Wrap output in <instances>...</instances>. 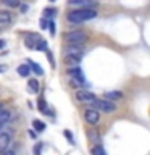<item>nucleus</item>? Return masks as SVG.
Listing matches in <instances>:
<instances>
[{
  "mask_svg": "<svg viewBox=\"0 0 150 155\" xmlns=\"http://www.w3.org/2000/svg\"><path fill=\"white\" fill-rule=\"evenodd\" d=\"M0 2L8 8H18L21 5V0H0Z\"/></svg>",
  "mask_w": 150,
  "mask_h": 155,
  "instance_id": "18",
  "label": "nucleus"
},
{
  "mask_svg": "<svg viewBox=\"0 0 150 155\" xmlns=\"http://www.w3.org/2000/svg\"><path fill=\"white\" fill-rule=\"evenodd\" d=\"M5 71H7V66H5V65H2V63H0V73H5Z\"/></svg>",
  "mask_w": 150,
  "mask_h": 155,
  "instance_id": "27",
  "label": "nucleus"
},
{
  "mask_svg": "<svg viewBox=\"0 0 150 155\" xmlns=\"http://www.w3.org/2000/svg\"><path fill=\"white\" fill-rule=\"evenodd\" d=\"M68 5H76V7H82V8H94L90 0H68Z\"/></svg>",
  "mask_w": 150,
  "mask_h": 155,
  "instance_id": "12",
  "label": "nucleus"
},
{
  "mask_svg": "<svg viewBox=\"0 0 150 155\" xmlns=\"http://www.w3.org/2000/svg\"><path fill=\"white\" fill-rule=\"evenodd\" d=\"M90 155H106V150L103 149V145L97 144L90 149Z\"/></svg>",
  "mask_w": 150,
  "mask_h": 155,
  "instance_id": "17",
  "label": "nucleus"
},
{
  "mask_svg": "<svg viewBox=\"0 0 150 155\" xmlns=\"http://www.w3.org/2000/svg\"><path fill=\"white\" fill-rule=\"evenodd\" d=\"M66 44H76V45H82L87 41V34L84 31H79V29H74V31H68L63 36Z\"/></svg>",
  "mask_w": 150,
  "mask_h": 155,
  "instance_id": "2",
  "label": "nucleus"
},
{
  "mask_svg": "<svg viewBox=\"0 0 150 155\" xmlns=\"http://www.w3.org/2000/svg\"><path fill=\"white\" fill-rule=\"evenodd\" d=\"M76 99L81 102V104H92L97 97L92 94L90 91H86V89H77L76 91Z\"/></svg>",
  "mask_w": 150,
  "mask_h": 155,
  "instance_id": "6",
  "label": "nucleus"
},
{
  "mask_svg": "<svg viewBox=\"0 0 150 155\" xmlns=\"http://www.w3.org/2000/svg\"><path fill=\"white\" fill-rule=\"evenodd\" d=\"M63 50H65V55H66V53H76V55H77V53H84L82 45H76V44H66Z\"/></svg>",
  "mask_w": 150,
  "mask_h": 155,
  "instance_id": "10",
  "label": "nucleus"
},
{
  "mask_svg": "<svg viewBox=\"0 0 150 155\" xmlns=\"http://www.w3.org/2000/svg\"><path fill=\"white\" fill-rule=\"evenodd\" d=\"M47 52V57H48V60H50V63H52V66H55V60H53V57H52V53H50V50H45Z\"/></svg>",
  "mask_w": 150,
  "mask_h": 155,
  "instance_id": "26",
  "label": "nucleus"
},
{
  "mask_svg": "<svg viewBox=\"0 0 150 155\" xmlns=\"http://www.w3.org/2000/svg\"><path fill=\"white\" fill-rule=\"evenodd\" d=\"M29 68H31V71L36 73V76H42V74H44V70L39 66V63H36V61H31V60H29Z\"/></svg>",
  "mask_w": 150,
  "mask_h": 155,
  "instance_id": "16",
  "label": "nucleus"
},
{
  "mask_svg": "<svg viewBox=\"0 0 150 155\" xmlns=\"http://www.w3.org/2000/svg\"><path fill=\"white\" fill-rule=\"evenodd\" d=\"M3 110H5V108H3V104H2V102H0V113H2Z\"/></svg>",
  "mask_w": 150,
  "mask_h": 155,
  "instance_id": "30",
  "label": "nucleus"
},
{
  "mask_svg": "<svg viewBox=\"0 0 150 155\" xmlns=\"http://www.w3.org/2000/svg\"><path fill=\"white\" fill-rule=\"evenodd\" d=\"M41 149H42V144L39 142L36 147H34V153H36V155H41Z\"/></svg>",
  "mask_w": 150,
  "mask_h": 155,
  "instance_id": "25",
  "label": "nucleus"
},
{
  "mask_svg": "<svg viewBox=\"0 0 150 155\" xmlns=\"http://www.w3.org/2000/svg\"><path fill=\"white\" fill-rule=\"evenodd\" d=\"M95 16H97L95 8H79V10L68 12L66 13V21L70 24H81V23L89 21V19H94Z\"/></svg>",
  "mask_w": 150,
  "mask_h": 155,
  "instance_id": "1",
  "label": "nucleus"
},
{
  "mask_svg": "<svg viewBox=\"0 0 150 155\" xmlns=\"http://www.w3.org/2000/svg\"><path fill=\"white\" fill-rule=\"evenodd\" d=\"M13 21V13L10 10H0V26Z\"/></svg>",
  "mask_w": 150,
  "mask_h": 155,
  "instance_id": "9",
  "label": "nucleus"
},
{
  "mask_svg": "<svg viewBox=\"0 0 150 155\" xmlns=\"http://www.w3.org/2000/svg\"><path fill=\"white\" fill-rule=\"evenodd\" d=\"M39 110H41V111H44V113L47 111V108H45V102H44V99H41V100H39Z\"/></svg>",
  "mask_w": 150,
  "mask_h": 155,
  "instance_id": "23",
  "label": "nucleus"
},
{
  "mask_svg": "<svg viewBox=\"0 0 150 155\" xmlns=\"http://www.w3.org/2000/svg\"><path fill=\"white\" fill-rule=\"evenodd\" d=\"M105 99L110 100V102L121 100V99H123V92H119V91H108V92H105Z\"/></svg>",
  "mask_w": 150,
  "mask_h": 155,
  "instance_id": "11",
  "label": "nucleus"
},
{
  "mask_svg": "<svg viewBox=\"0 0 150 155\" xmlns=\"http://www.w3.org/2000/svg\"><path fill=\"white\" fill-rule=\"evenodd\" d=\"M5 44H7V42H5L3 39H2V41H0V48H2V47H5Z\"/></svg>",
  "mask_w": 150,
  "mask_h": 155,
  "instance_id": "29",
  "label": "nucleus"
},
{
  "mask_svg": "<svg viewBox=\"0 0 150 155\" xmlns=\"http://www.w3.org/2000/svg\"><path fill=\"white\" fill-rule=\"evenodd\" d=\"M92 108L97 110V111H105V113H113L116 110V104L115 102H110L106 99H95L92 102Z\"/></svg>",
  "mask_w": 150,
  "mask_h": 155,
  "instance_id": "4",
  "label": "nucleus"
},
{
  "mask_svg": "<svg viewBox=\"0 0 150 155\" xmlns=\"http://www.w3.org/2000/svg\"><path fill=\"white\" fill-rule=\"evenodd\" d=\"M36 48H37V50H48V48H47V42L44 41V39H41V41L37 42Z\"/></svg>",
  "mask_w": 150,
  "mask_h": 155,
  "instance_id": "20",
  "label": "nucleus"
},
{
  "mask_svg": "<svg viewBox=\"0 0 150 155\" xmlns=\"http://www.w3.org/2000/svg\"><path fill=\"white\" fill-rule=\"evenodd\" d=\"M16 71H18V74L21 76V78H28L29 73H31V68H29L28 65H19L16 68Z\"/></svg>",
  "mask_w": 150,
  "mask_h": 155,
  "instance_id": "15",
  "label": "nucleus"
},
{
  "mask_svg": "<svg viewBox=\"0 0 150 155\" xmlns=\"http://www.w3.org/2000/svg\"><path fill=\"white\" fill-rule=\"evenodd\" d=\"M32 126L39 131V133H42V131L45 129V123H42L41 120H34V121H32Z\"/></svg>",
  "mask_w": 150,
  "mask_h": 155,
  "instance_id": "19",
  "label": "nucleus"
},
{
  "mask_svg": "<svg viewBox=\"0 0 150 155\" xmlns=\"http://www.w3.org/2000/svg\"><path fill=\"white\" fill-rule=\"evenodd\" d=\"M87 137H89L90 142H94L95 145L100 142V134H99V131L97 129H89L87 131Z\"/></svg>",
  "mask_w": 150,
  "mask_h": 155,
  "instance_id": "13",
  "label": "nucleus"
},
{
  "mask_svg": "<svg viewBox=\"0 0 150 155\" xmlns=\"http://www.w3.org/2000/svg\"><path fill=\"white\" fill-rule=\"evenodd\" d=\"M66 74L71 78V84H74L77 87H82L86 84V78H84V73L79 66H73V68H68L66 70Z\"/></svg>",
  "mask_w": 150,
  "mask_h": 155,
  "instance_id": "3",
  "label": "nucleus"
},
{
  "mask_svg": "<svg viewBox=\"0 0 150 155\" xmlns=\"http://www.w3.org/2000/svg\"><path fill=\"white\" fill-rule=\"evenodd\" d=\"M82 57H84V53H66L65 57H63V61H65V65H68V68H73V66H77L82 60Z\"/></svg>",
  "mask_w": 150,
  "mask_h": 155,
  "instance_id": "8",
  "label": "nucleus"
},
{
  "mask_svg": "<svg viewBox=\"0 0 150 155\" xmlns=\"http://www.w3.org/2000/svg\"><path fill=\"white\" fill-rule=\"evenodd\" d=\"M84 120H86V123H89L92 126L99 124L100 123V111H97L94 108H87L84 111Z\"/></svg>",
  "mask_w": 150,
  "mask_h": 155,
  "instance_id": "7",
  "label": "nucleus"
},
{
  "mask_svg": "<svg viewBox=\"0 0 150 155\" xmlns=\"http://www.w3.org/2000/svg\"><path fill=\"white\" fill-rule=\"evenodd\" d=\"M63 134H65V137L68 139V142H70L71 145H74V144H76V140H74V137H73V134H71V133H70V131H68V129H66V131H65V133H63Z\"/></svg>",
  "mask_w": 150,
  "mask_h": 155,
  "instance_id": "21",
  "label": "nucleus"
},
{
  "mask_svg": "<svg viewBox=\"0 0 150 155\" xmlns=\"http://www.w3.org/2000/svg\"><path fill=\"white\" fill-rule=\"evenodd\" d=\"M11 140H13L11 131H3V133H0V153L8 152V147H10V144H11Z\"/></svg>",
  "mask_w": 150,
  "mask_h": 155,
  "instance_id": "5",
  "label": "nucleus"
},
{
  "mask_svg": "<svg viewBox=\"0 0 150 155\" xmlns=\"http://www.w3.org/2000/svg\"><path fill=\"white\" fill-rule=\"evenodd\" d=\"M28 91H29V94H37L39 92V81L37 79H29L28 81Z\"/></svg>",
  "mask_w": 150,
  "mask_h": 155,
  "instance_id": "14",
  "label": "nucleus"
},
{
  "mask_svg": "<svg viewBox=\"0 0 150 155\" xmlns=\"http://www.w3.org/2000/svg\"><path fill=\"white\" fill-rule=\"evenodd\" d=\"M48 23H50V21H47L45 18H42L41 19V29H47L48 28Z\"/></svg>",
  "mask_w": 150,
  "mask_h": 155,
  "instance_id": "24",
  "label": "nucleus"
},
{
  "mask_svg": "<svg viewBox=\"0 0 150 155\" xmlns=\"http://www.w3.org/2000/svg\"><path fill=\"white\" fill-rule=\"evenodd\" d=\"M2 155H15V152H13V150H8V152H5V153H2Z\"/></svg>",
  "mask_w": 150,
  "mask_h": 155,
  "instance_id": "28",
  "label": "nucleus"
},
{
  "mask_svg": "<svg viewBox=\"0 0 150 155\" xmlns=\"http://www.w3.org/2000/svg\"><path fill=\"white\" fill-rule=\"evenodd\" d=\"M44 15L50 18V16H53V15H55V10H53V8H45V10H44Z\"/></svg>",
  "mask_w": 150,
  "mask_h": 155,
  "instance_id": "22",
  "label": "nucleus"
}]
</instances>
